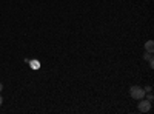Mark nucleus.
<instances>
[{
  "label": "nucleus",
  "mask_w": 154,
  "mask_h": 114,
  "mask_svg": "<svg viewBox=\"0 0 154 114\" xmlns=\"http://www.w3.org/2000/svg\"><path fill=\"white\" fill-rule=\"evenodd\" d=\"M145 94H146V91H145V88H142V86L134 85V86H131V88H130V96H131L134 100H140V99H143V97H145Z\"/></svg>",
  "instance_id": "nucleus-1"
},
{
  "label": "nucleus",
  "mask_w": 154,
  "mask_h": 114,
  "mask_svg": "<svg viewBox=\"0 0 154 114\" xmlns=\"http://www.w3.org/2000/svg\"><path fill=\"white\" fill-rule=\"evenodd\" d=\"M152 99H154V97H152V94H151V91H149V93H148V96H146V100H149V102H152Z\"/></svg>",
  "instance_id": "nucleus-4"
},
{
  "label": "nucleus",
  "mask_w": 154,
  "mask_h": 114,
  "mask_svg": "<svg viewBox=\"0 0 154 114\" xmlns=\"http://www.w3.org/2000/svg\"><path fill=\"white\" fill-rule=\"evenodd\" d=\"M145 49H146L148 53H152V51H154V42H152V40H148V42L145 43Z\"/></svg>",
  "instance_id": "nucleus-3"
},
{
  "label": "nucleus",
  "mask_w": 154,
  "mask_h": 114,
  "mask_svg": "<svg viewBox=\"0 0 154 114\" xmlns=\"http://www.w3.org/2000/svg\"><path fill=\"white\" fill-rule=\"evenodd\" d=\"M3 105V97H2V94H0V106Z\"/></svg>",
  "instance_id": "nucleus-6"
},
{
  "label": "nucleus",
  "mask_w": 154,
  "mask_h": 114,
  "mask_svg": "<svg viewBox=\"0 0 154 114\" xmlns=\"http://www.w3.org/2000/svg\"><path fill=\"white\" fill-rule=\"evenodd\" d=\"M31 65H32V68H35V69L38 68V63H37V62H31Z\"/></svg>",
  "instance_id": "nucleus-5"
},
{
  "label": "nucleus",
  "mask_w": 154,
  "mask_h": 114,
  "mask_svg": "<svg viewBox=\"0 0 154 114\" xmlns=\"http://www.w3.org/2000/svg\"><path fill=\"white\" fill-rule=\"evenodd\" d=\"M2 90H3V83H2V82H0V91H2Z\"/></svg>",
  "instance_id": "nucleus-7"
},
{
  "label": "nucleus",
  "mask_w": 154,
  "mask_h": 114,
  "mask_svg": "<svg viewBox=\"0 0 154 114\" xmlns=\"http://www.w3.org/2000/svg\"><path fill=\"white\" fill-rule=\"evenodd\" d=\"M137 108H139V111H140V112H148V111L151 109V102H149V100H143V99H140V102H139Z\"/></svg>",
  "instance_id": "nucleus-2"
}]
</instances>
